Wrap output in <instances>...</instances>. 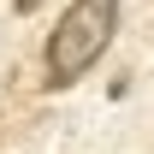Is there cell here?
Returning a JSON list of instances; mask_svg holds the SVG:
<instances>
[{"label":"cell","mask_w":154,"mask_h":154,"mask_svg":"<svg viewBox=\"0 0 154 154\" xmlns=\"http://www.w3.org/2000/svg\"><path fill=\"white\" fill-rule=\"evenodd\" d=\"M113 30H119V0H71L42 48L48 89H71L77 77H89V65L113 48Z\"/></svg>","instance_id":"obj_1"},{"label":"cell","mask_w":154,"mask_h":154,"mask_svg":"<svg viewBox=\"0 0 154 154\" xmlns=\"http://www.w3.org/2000/svg\"><path fill=\"white\" fill-rule=\"evenodd\" d=\"M18 6H36V0H18Z\"/></svg>","instance_id":"obj_2"}]
</instances>
